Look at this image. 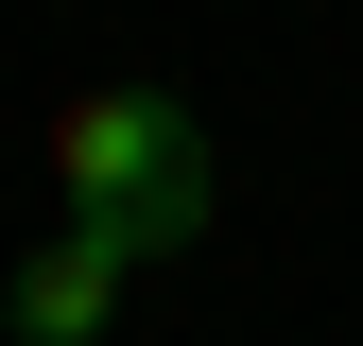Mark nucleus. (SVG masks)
I'll use <instances>...</instances> for the list:
<instances>
[{"mask_svg":"<svg viewBox=\"0 0 363 346\" xmlns=\"http://www.w3.org/2000/svg\"><path fill=\"white\" fill-rule=\"evenodd\" d=\"M52 173H69L86 225H121L156 260L208 225V121L173 104V86H86V104H52Z\"/></svg>","mask_w":363,"mask_h":346,"instance_id":"nucleus-1","label":"nucleus"},{"mask_svg":"<svg viewBox=\"0 0 363 346\" xmlns=\"http://www.w3.org/2000/svg\"><path fill=\"white\" fill-rule=\"evenodd\" d=\"M139 260H156V242H121V225H86V208H69V225L0 277V329H18V346H104L121 294H139Z\"/></svg>","mask_w":363,"mask_h":346,"instance_id":"nucleus-2","label":"nucleus"}]
</instances>
